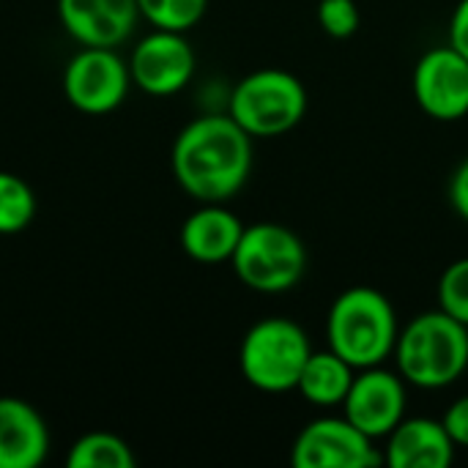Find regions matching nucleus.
<instances>
[{
	"label": "nucleus",
	"instance_id": "nucleus-2",
	"mask_svg": "<svg viewBox=\"0 0 468 468\" xmlns=\"http://www.w3.org/2000/svg\"><path fill=\"white\" fill-rule=\"evenodd\" d=\"M398 335V313L378 288L354 285L329 307L326 346L356 370L384 365L395 354Z\"/></svg>",
	"mask_w": 468,
	"mask_h": 468
},
{
	"label": "nucleus",
	"instance_id": "nucleus-20",
	"mask_svg": "<svg viewBox=\"0 0 468 468\" xmlns=\"http://www.w3.org/2000/svg\"><path fill=\"white\" fill-rule=\"evenodd\" d=\"M439 310L468 326V258L450 263L439 277Z\"/></svg>",
	"mask_w": 468,
	"mask_h": 468
},
{
	"label": "nucleus",
	"instance_id": "nucleus-6",
	"mask_svg": "<svg viewBox=\"0 0 468 468\" xmlns=\"http://www.w3.org/2000/svg\"><path fill=\"white\" fill-rule=\"evenodd\" d=\"M230 263L250 291L274 296L302 282L307 250L291 228L280 222H255L244 228Z\"/></svg>",
	"mask_w": 468,
	"mask_h": 468
},
{
	"label": "nucleus",
	"instance_id": "nucleus-21",
	"mask_svg": "<svg viewBox=\"0 0 468 468\" xmlns=\"http://www.w3.org/2000/svg\"><path fill=\"white\" fill-rule=\"evenodd\" d=\"M315 14L321 30L332 38H351L362 22L356 0H321Z\"/></svg>",
	"mask_w": 468,
	"mask_h": 468
},
{
	"label": "nucleus",
	"instance_id": "nucleus-10",
	"mask_svg": "<svg viewBox=\"0 0 468 468\" xmlns=\"http://www.w3.org/2000/svg\"><path fill=\"white\" fill-rule=\"evenodd\" d=\"M195 49L178 30L156 27L143 36L129 55L132 82L148 96H173L184 90L195 74Z\"/></svg>",
	"mask_w": 468,
	"mask_h": 468
},
{
	"label": "nucleus",
	"instance_id": "nucleus-7",
	"mask_svg": "<svg viewBox=\"0 0 468 468\" xmlns=\"http://www.w3.org/2000/svg\"><path fill=\"white\" fill-rule=\"evenodd\" d=\"M129 63L110 47H82L63 69V93L71 107L104 115L129 96Z\"/></svg>",
	"mask_w": 468,
	"mask_h": 468
},
{
	"label": "nucleus",
	"instance_id": "nucleus-18",
	"mask_svg": "<svg viewBox=\"0 0 468 468\" xmlns=\"http://www.w3.org/2000/svg\"><path fill=\"white\" fill-rule=\"evenodd\" d=\"M36 217V195L25 178L0 170V236L22 233Z\"/></svg>",
	"mask_w": 468,
	"mask_h": 468
},
{
	"label": "nucleus",
	"instance_id": "nucleus-12",
	"mask_svg": "<svg viewBox=\"0 0 468 468\" xmlns=\"http://www.w3.org/2000/svg\"><path fill=\"white\" fill-rule=\"evenodd\" d=\"M58 16L66 33L82 47L123 44L137 27V0H58Z\"/></svg>",
	"mask_w": 468,
	"mask_h": 468
},
{
	"label": "nucleus",
	"instance_id": "nucleus-14",
	"mask_svg": "<svg viewBox=\"0 0 468 468\" xmlns=\"http://www.w3.org/2000/svg\"><path fill=\"white\" fill-rule=\"evenodd\" d=\"M44 417L19 398H0V468H36L47 461Z\"/></svg>",
	"mask_w": 468,
	"mask_h": 468
},
{
	"label": "nucleus",
	"instance_id": "nucleus-16",
	"mask_svg": "<svg viewBox=\"0 0 468 468\" xmlns=\"http://www.w3.org/2000/svg\"><path fill=\"white\" fill-rule=\"evenodd\" d=\"M354 376H356V367L348 365L332 348L313 351L302 367L296 392L315 409H337V406H343V400L354 384Z\"/></svg>",
	"mask_w": 468,
	"mask_h": 468
},
{
	"label": "nucleus",
	"instance_id": "nucleus-3",
	"mask_svg": "<svg viewBox=\"0 0 468 468\" xmlns=\"http://www.w3.org/2000/svg\"><path fill=\"white\" fill-rule=\"evenodd\" d=\"M392 356L409 387L447 389L468 370V326L444 310L420 313L400 329Z\"/></svg>",
	"mask_w": 468,
	"mask_h": 468
},
{
	"label": "nucleus",
	"instance_id": "nucleus-19",
	"mask_svg": "<svg viewBox=\"0 0 468 468\" xmlns=\"http://www.w3.org/2000/svg\"><path fill=\"white\" fill-rule=\"evenodd\" d=\"M140 16L162 30H192L208 8V0H137Z\"/></svg>",
	"mask_w": 468,
	"mask_h": 468
},
{
	"label": "nucleus",
	"instance_id": "nucleus-17",
	"mask_svg": "<svg viewBox=\"0 0 468 468\" xmlns=\"http://www.w3.org/2000/svg\"><path fill=\"white\" fill-rule=\"evenodd\" d=\"M69 468H134L132 447L115 433H85L80 436L66 458Z\"/></svg>",
	"mask_w": 468,
	"mask_h": 468
},
{
	"label": "nucleus",
	"instance_id": "nucleus-5",
	"mask_svg": "<svg viewBox=\"0 0 468 468\" xmlns=\"http://www.w3.org/2000/svg\"><path fill=\"white\" fill-rule=\"evenodd\" d=\"M307 90L285 69H258L247 74L228 96V115L250 137H280L302 123Z\"/></svg>",
	"mask_w": 468,
	"mask_h": 468
},
{
	"label": "nucleus",
	"instance_id": "nucleus-1",
	"mask_svg": "<svg viewBox=\"0 0 468 468\" xmlns=\"http://www.w3.org/2000/svg\"><path fill=\"white\" fill-rule=\"evenodd\" d=\"M170 165L189 197L225 203L244 189L252 173V137L228 112H208L178 132Z\"/></svg>",
	"mask_w": 468,
	"mask_h": 468
},
{
	"label": "nucleus",
	"instance_id": "nucleus-13",
	"mask_svg": "<svg viewBox=\"0 0 468 468\" xmlns=\"http://www.w3.org/2000/svg\"><path fill=\"white\" fill-rule=\"evenodd\" d=\"M455 450L441 420L411 417L387 436L384 463L389 468H447L455 461Z\"/></svg>",
	"mask_w": 468,
	"mask_h": 468
},
{
	"label": "nucleus",
	"instance_id": "nucleus-23",
	"mask_svg": "<svg viewBox=\"0 0 468 468\" xmlns=\"http://www.w3.org/2000/svg\"><path fill=\"white\" fill-rule=\"evenodd\" d=\"M447 36H450V47L452 49H458L463 58L468 60V0H461L458 5H455V11H452V16H450V30H447Z\"/></svg>",
	"mask_w": 468,
	"mask_h": 468
},
{
	"label": "nucleus",
	"instance_id": "nucleus-22",
	"mask_svg": "<svg viewBox=\"0 0 468 468\" xmlns=\"http://www.w3.org/2000/svg\"><path fill=\"white\" fill-rule=\"evenodd\" d=\"M441 422H444L450 439L455 441V447H458V450H461V447L468 450V395H463V398H458V400L450 403V409L444 411Z\"/></svg>",
	"mask_w": 468,
	"mask_h": 468
},
{
	"label": "nucleus",
	"instance_id": "nucleus-24",
	"mask_svg": "<svg viewBox=\"0 0 468 468\" xmlns=\"http://www.w3.org/2000/svg\"><path fill=\"white\" fill-rule=\"evenodd\" d=\"M450 203L458 211V217L468 222V159L461 162V167L450 181Z\"/></svg>",
	"mask_w": 468,
	"mask_h": 468
},
{
	"label": "nucleus",
	"instance_id": "nucleus-15",
	"mask_svg": "<svg viewBox=\"0 0 468 468\" xmlns=\"http://www.w3.org/2000/svg\"><path fill=\"white\" fill-rule=\"evenodd\" d=\"M244 222L219 203H203L181 225V250L197 263H225L233 258Z\"/></svg>",
	"mask_w": 468,
	"mask_h": 468
},
{
	"label": "nucleus",
	"instance_id": "nucleus-9",
	"mask_svg": "<svg viewBox=\"0 0 468 468\" xmlns=\"http://www.w3.org/2000/svg\"><path fill=\"white\" fill-rule=\"evenodd\" d=\"M406 387L409 384L403 381V376L387 370L384 365L356 370L354 384L340 406L343 417L373 441L387 439L406 420Z\"/></svg>",
	"mask_w": 468,
	"mask_h": 468
},
{
	"label": "nucleus",
	"instance_id": "nucleus-4",
	"mask_svg": "<svg viewBox=\"0 0 468 468\" xmlns=\"http://www.w3.org/2000/svg\"><path fill=\"white\" fill-rule=\"evenodd\" d=\"M313 346L307 332L291 318H263L252 324L239 348L244 381L266 395L293 392Z\"/></svg>",
	"mask_w": 468,
	"mask_h": 468
},
{
	"label": "nucleus",
	"instance_id": "nucleus-8",
	"mask_svg": "<svg viewBox=\"0 0 468 468\" xmlns=\"http://www.w3.org/2000/svg\"><path fill=\"white\" fill-rule=\"evenodd\" d=\"M291 463L296 468H373L384 463V452L346 417H318L299 431Z\"/></svg>",
	"mask_w": 468,
	"mask_h": 468
},
{
	"label": "nucleus",
	"instance_id": "nucleus-11",
	"mask_svg": "<svg viewBox=\"0 0 468 468\" xmlns=\"http://www.w3.org/2000/svg\"><path fill=\"white\" fill-rule=\"evenodd\" d=\"M414 101L433 121H461L468 115V60L450 44L428 49L411 77Z\"/></svg>",
	"mask_w": 468,
	"mask_h": 468
}]
</instances>
